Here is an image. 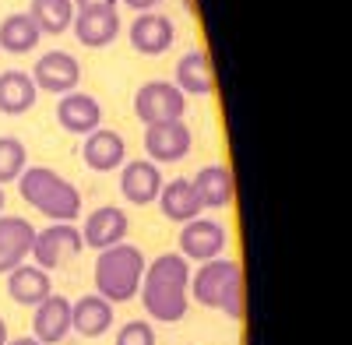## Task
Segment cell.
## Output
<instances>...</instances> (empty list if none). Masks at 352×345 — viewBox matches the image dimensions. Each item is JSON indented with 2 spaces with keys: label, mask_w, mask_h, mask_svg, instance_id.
Wrapping results in <instances>:
<instances>
[{
  "label": "cell",
  "mask_w": 352,
  "mask_h": 345,
  "mask_svg": "<svg viewBox=\"0 0 352 345\" xmlns=\"http://www.w3.org/2000/svg\"><path fill=\"white\" fill-rule=\"evenodd\" d=\"M127 39H131V49L141 53V56H162L173 39H176V28L166 14H148V11H141L131 28H127Z\"/></svg>",
  "instance_id": "cell-12"
},
{
  "label": "cell",
  "mask_w": 352,
  "mask_h": 345,
  "mask_svg": "<svg viewBox=\"0 0 352 345\" xmlns=\"http://www.w3.org/2000/svg\"><path fill=\"white\" fill-rule=\"evenodd\" d=\"M50 293H53L50 271L28 265V261L8 271V296H11L14 303H21V307H39Z\"/></svg>",
  "instance_id": "cell-21"
},
{
  "label": "cell",
  "mask_w": 352,
  "mask_h": 345,
  "mask_svg": "<svg viewBox=\"0 0 352 345\" xmlns=\"http://www.w3.org/2000/svg\"><path fill=\"white\" fill-rule=\"evenodd\" d=\"M127 233H131L127 212L116 208V205H102V208H96L92 215L85 219V225H81V243L92 247V250H106V247L124 243Z\"/></svg>",
  "instance_id": "cell-9"
},
{
  "label": "cell",
  "mask_w": 352,
  "mask_h": 345,
  "mask_svg": "<svg viewBox=\"0 0 352 345\" xmlns=\"http://www.w3.org/2000/svg\"><path fill=\"white\" fill-rule=\"evenodd\" d=\"M243 278V268L229 257H215V261H201V268L190 275V296L208 307V310H219L222 307V296L229 293V285Z\"/></svg>",
  "instance_id": "cell-6"
},
{
  "label": "cell",
  "mask_w": 352,
  "mask_h": 345,
  "mask_svg": "<svg viewBox=\"0 0 352 345\" xmlns=\"http://www.w3.org/2000/svg\"><path fill=\"white\" fill-rule=\"evenodd\" d=\"M162 169L152 159H131L120 166V194L131 205H152L162 190Z\"/></svg>",
  "instance_id": "cell-13"
},
{
  "label": "cell",
  "mask_w": 352,
  "mask_h": 345,
  "mask_svg": "<svg viewBox=\"0 0 352 345\" xmlns=\"http://www.w3.org/2000/svg\"><path fill=\"white\" fill-rule=\"evenodd\" d=\"M120 4H127L131 11H152L155 4H162V0H120Z\"/></svg>",
  "instance_id": "cell-30"
},
{
  "label": "cell",
  "mask_w": 352,
  "mask_h": 345,
  "mask_svg": "<svg viewBox=\"0 0 352 345\" xmlns=\"http://www.w3.org/2000/svg\"><path fill=\"white\" fill-rule=\"evenodd\" d=\"M18 194L28 208L43 212L53 222H78L81 215V190L64 180L56 169L50 166H25V172L14 180Z\"/></svg>",
  "instance_id": "cell-2"
},
{
  "label": "cell",
  "mask_w": 352,
  "mask_h": 345,
  "mask_svg": "<svg viewBox=\"0 0 352 345\" xmlns=\"http://www.w3.org/2000/svg\"><path fill=\"white\" fill-rule=\"evenodd\" d=\"M226 225L222 222H215V219H204V215H197V219H190V222H184V229H180V257H187V261H215V257H222V250H226Z\"/></svg>",
  "instance_id": "cell-8"
},
{
  "label": "cell",
  "mask_w": 352,
  "mask_h": 345,
  "mask_svg": "<svg viewBox=\"0 0 352 345\" xmlns=\"http://www.w3.org/2000/svg\"><path fill=\"white\" fill-rule=\"evenodd\" d=\"M8 345H43V342H36V338H8Z\"/></svg>",
  "instance_id": "cell-31"
},
{
  "label": "cell",
  "mask_w": 352,
  "mask_h": 345,
  "mask_svg": "<svg viewBox=\"0 0 352 345\" xmlns=\"http://www.w3.org/2000/svg\"><path fill=\"white\" fill-rule=\"evenodd\" d=\"M247 293H243V278H236V282H232L229 285V293L222 296V313H226V318H232V321H243L247 318V300H243Z\"/></svg>",
  "instance_id": "cell-28"
},
{
  "label": "cell",
  "mask_w": 352,
  "mask_h": 345,
  "mask_svg": "<svg viewBox=\"0 0 352 345\" xmlns=\"http://www.w3.org/2000/svg\"><path fill=\"white\" fill-rule=\"evenodd\" d=\"M116 345H155V328L148 321H127L116 331Z\"/></svg>",
  "instance_id": "cell-27"
},
{
  "label": "cell",
  "mask_w": 352,
  "mask_h": 345,
  "mask_svg": "<svg viewBox=\"0 0 352 345\" xmlns=\"http://www.w3.org/2000/svg\"><path fill=\"white\" fill-rule=\"evenodd\" d=\"M173 85H176L184 96H208V92H215L212 60H208L201 49L184 53L180 60H176V67H173Z\"/></svg>",
  "instance_id": "cell-20"
},
{
  "label": "cell",
  "mask_w": 352,
  "mask_h": 345,
  "mask_svg": "<svg viewBox=\"0 0 352 345\" xmlns=\"http://www.w3.org/2000/svg\"><path fill=\"white\" fill-rule=\"evenodd\" d=\"M28 166V152L18 137H0V183H14Z\"/></svg>",
  "instance_id": "cell-26"
},
{
  "label": "cell",
  "mask_w": 352,
  "mask_h": 345,
  "mask_svg": "<svg viewBox=\"0 0 352 345\" xmlns=\"http://www.w3.org/2000/svg\"><path fill=\"white\" fill-rule=\"evenodd\" d=\"M194 183V194L201 201L204 212H219L226 208L232 201V190H236V183H232V172L226 162H212V166H201L197 177L190 180Z\"/></svg>",
  "instance_id": "cell-17"
},
{
  "label": "cell",
  "mask_w": 352,
  "mask_h": 345,
  "mask_svg": "<svg viewBox=\"0 0 352 345\" xmlns=\"http://www.w3.org/2000/svg\"><path fill=\"white\" fill-rule=\"evenodd\" d=\"M36 85L28 71H4L0 74V113L4 117H25L36 106Z\"/></svg>",
  "instance_id": "cell-23"
},
{
  "label": "cell",
  "mask_w": 352,
  "mask_h": 345,
  "mask_svg": "<svg viewBox=\"0 0 352 345\" xmlns=\"http://www.w3.org/2000/svg\"><path fill=\"white\" fill-rule=\"evenodd\" d=\"M113 328V303L102 300L99 293H88L71 303V331L81 338H99Z\"/></svg>",
  "instance_id": "cell-19"
},
{
  "label": "cell",
  "mask_w": 352,
  "mask_h": 345,
  "mask_svg": "<svg viewBox=\"0 0 352 345\" xmlns=\"http://www.w3.org/2000/svg\"><path fill=\"white\" fill-rule=\"evenodd\" d=\"M39 39H43V36H39L36 21L28 18V14H8L4 21H0V49H8V53H14V56L32 53Z\"/></svg>",
  "instance_id": "cell-25"
},
{
  "label": "cell",
  "mask_w": 352,
  "mask_h": 345,
  "mask_svg": "<svg viewBox=\"0 0 352 345\" xmlns=\"http://www.w3.org/2000/svg\"><path fill=\"white\" fill-rule=\"evenodd\" d=\"M85 250L81 243V229L74 222H53L46 225L43 233L36 229V240H32V265L43 268V271H53L60 268L64 261H71V257H78Z\"/></svg>",
  "instance_id": "cell-5"
},
{
  "label": "cell",
  "mask_w": 352,
  "mask_h": 345,
  "mask_svg": "<svg viewBox=\"0 0 352 345\" xmlns=\"http://www.w3.org/2000/svg\"><path fill=\"white\" fill-rule=\"evenodd\" d=\"M141 307L152 321L176 324L190 310V265L180 254H159L152 265H144L141 278Z\"/></svg>",
  "instance_id": "cell-1"
},
{
  "label": "cell",
  "mask_w": 352,
  "mask_h": 345,
  "mask_svg": "<svg viewBox=\"0 0 352 345\" xmlns=\"http://www.w3.org/2000/svg\"><path fill=\"white\" fill-rule=\"evenodd\" d=\"M74 14L78 11H74L71 0H32V4H28V18L36 21L39 36H60V32H67Z\"/></svg>",
  "instance_id": "cell-24"
},
{
  "label": "cell",
  "mask_w": 352,
  "mask_h": 345,
  "mask_svg": "<svg viewBox=\"0 0 352 345\" xmlns=\"http://www.w3.org/2000/svg\"><path fill=\"white\" fill-rule=\"evenodd\" d=\"M194 145V134L184 120H169V124H152L144 127V152L152 155V162H180Z\"/></svg>",
  "instance_id": "cell-10"
},
{
  "label": "cell",
  "mask_w": 352,
  "mask_h": 345,
  "mask_svg": "<svg viewBox=\"0 0 352 345\" xmlns=\"http://www.w3.org/2000/svg\"><path fill=\"white\" fill-rule=\"evenodd\" d=\"M134 117L144 127L184 120L187 117V96L176 89L173 81H144L134 92Z\"/></svg>",
  "instance_id": "cell-4"
},
{
  "label": "cell",
  "mask_w": 352,
  "mask_h": 345,
  "mask_svg": "<svg viewBox=\"0 0 352 345\" xmlns=\"http://www.w3.org/2000/svg\"><path fill=\"white\" fill-rule=\"evenodd\" d=\"M56 124H60L67 134H92L96 127H102V106L96 96L88 92H67L60 102H56Z\"/></svg>",
  "instance_id": "cell-15"
},
{
  "label": "cell",
  "mask_w": 352,
  "mask_h": 345,
  "mask_svg": "<svg viewBox=\"0 0 352 345\" xmlns=\"http://www.w3.org/2000/svg\"><path fill=\"white\" fill-rule=\"evenodd\" d=\"M32 240H36V225L25 215H0V275H8L11 268L28 261Z\"/></svg>",
  "instance_id": "cell-11"
},
{
  "label": "cell",
  "mask_w": 352,
  "mask_h": 345,
  "mask_svg": "<svg viewBox=\"0 0 352 345\" xmlns=\"http://www.w3.org/2000/svg\"><path fill=\"white\" fill-rule=\"evenodd\" d=\"M0 345H8V324H4V318H0Z\"/></svg>",
  "instance_id": "cell-32"
},
{
  "label": "cell",
  "mask_w": 352,
  "mask_h": 345,
  "mask_svg": "<svg viewBox=\"0 0 352 345\" xmlns=\"http://www.w3.org/2000/svg\"><path fill=\"white\" fill-rule=\"evenodd\" d=\"M159 208H162V215L169 219V222H190V219H197L204 208H201V201H197V194H194V183L190 180H166L162 183V190H159Z\"/></svg>",
  "instance_id": "cell-22"
},
{
  "label": "cell",
  "mask_w": 352,
  "mask_h": 345,
  "mask_svg": "<svg viewBox=\"0 0 352 345\" xmlns=\"http://www.w3.org/2000/svg\"><path fill=\"white\" fill-rule=\"evenodd\" d=\"M0 212H4V187H0Z\"/></svg>",
  "instance_id": "cell-33"
},
{
  "label": "cell",
  "mask_w": 352,
  "mask_h": 345,
  "mask_svg": "<svg viewBox=\"0 0 352 345\" xmlns=\"http://www.w3.org/2000/svg\"><path fill=\"white\" fill-rule=\"evenodd\" d=\"M81 155L92 172H113L127 162V141L109 127H96L92 134H85Z\"/></svg>",
  "instance_id": "cell-14"
},
{
  "label": "cell",
  "mask_w": 352,
  "mask_h": 345,
  "mask_svg": "<svg viewBox=\"0 0 352 345\" xmlns=\"http://www.w3.org/2000/svg\"><path fill=\"white\" fill-rule=\"evenodd\" d=\"M74 11H116L120 0H71Z\"/></svg>",
  "instance_id": "cell-29"
},
{
  "label": "cell",
  "mask_w": 352,
  "mask_h": 345,
  "mask_svg": "<svg viewBox=\"0 0 352 345\" xmlns=\"http://www.w3.org/2000/svg\"><path fill=\"white\" fill-rule=\"evenodd\" d=\"M71 28H74L81 46L106 49V46L116 43V36H120V14L116 11H78Z\"/></svg>",
  "instance_id": "cell-18"
},
{
  "label": "cell",
  "mask_w": 352,
  "mask_h": 345,
  "mask_svg": "<svg viewBox=\"0 0 352 345\" xmlns=\"http://www.w3.org/2000/svg\"><path fill=\"white\" fill-rule=\"evenodd\" d=\"M144 254L134 243H116L99 250L96 257V293L109 303H127L138 296L141 278H144Z\"/></svg>",
  "instance_id": "cell-3"
},
{
  "label": "cell",
  "mask_w": 352,
  "mask_h": 345,
  "mask_svg": "<svg viewBox=\"0 0 352 345\" xmlns=\"http://www.w3.org/2000/svg\"><path fill=\"white\" fill-rule=\"evenodd\" d=\"M32 85L36 92H50V96H67L81 85V64L64 49H50L32 64Z\"/></svg>",
  "instance_id": "cell-7"
},
{
  "label": "cell",
  "mask_w": 352,
  "mask_h": 345,
  "mask_svg": "<svg viewBox=\"0 0 352 345\" xmlns=\"http://www.w3.org/2000/svg\"><path fill=\"white\" fill-rule=\"evenodd\" d=\"M67 331H71V300L50 293L32 313V338L43 345H56L67 338Z\"/></svg>",
  "instance_id": "cell-16"
}]
</instances>
